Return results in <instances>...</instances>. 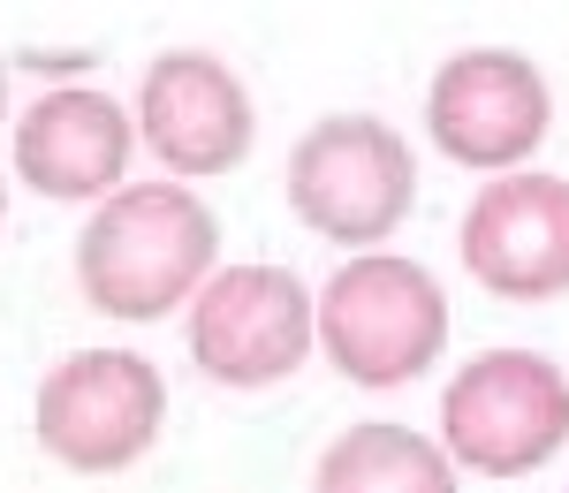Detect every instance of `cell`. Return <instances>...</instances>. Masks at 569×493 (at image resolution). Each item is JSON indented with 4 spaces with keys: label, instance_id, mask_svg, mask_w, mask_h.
I'll return each mask as SVG.
<instances>
[{
    "label": "cell",
    "instance_id": "obj_1",
    "mask_svg": "<svg viewBox=\"0 0 569 493\" xmlns=\"http://www.w3.org/2000/svg\"><path fill=\"white\" fill-rule=\"evenodd\" d=\"M220 273V221L190 182H122L77 235V289L99 319L152 326L198 304Z\"/></svg>",
    "mask_w": 569,
    "mask_h": 493
},
{
    "label": "cell",
    "instance_id": "obj_2",
    "mask_svg": "<svg viewBox=\"0 0 569 493\" xmlns=\"http://www.w3.org/2000/svg\"><path fill=\"white\" fill-rule=\"evenodd\" d=\"M281 198L289 213L335 243V251H388V235L410 221L418 198V152L410 137L380 122V114H319L281 168Z\"/></svg>",
    "mask_w": 569,
    "mask_h": 493
},
{
    "label": "cell",
    "instance_id": "obj_3",
    "mask_svg": "<svg viewBox=\"0 0 569 493\" xmlns=\"http://www.w3.org/2000/svg\"><path fill=\"white\" fill-rule=\"evenodd\" d=\"M448 350V289L402 251L342 259L319 289V358L350 388H410Z\"/></svg>",
    "mask_w": 569,
    "mask_h": 493
},
{
    "label": "cell",
    "instance_id": "obj_4",
    "mask_svg": "<svg viewBox=\"0 0 569 493\" xmlns=\"http://www.w3.org/2000/svg\"><path fill=\"white\" fill-rule=\"evenodd\" d=\"M440 449L479 479H531L569 449V372L539 350H479L440 388Z\"/></svg>",
    "mask_w": 569,
    "mask_h": 493
},
{
    "label": "cell",
    "instance_id": "obj_5",
    "mask_svg": "<svg viewBox=\"0 0 569 493\" xmlns=\"http://www.w3.org/2000/svg\"><path fill=\"white\" fill-rule=\"evenodd\" d=\"M182 342L213 388H236V395L281 388L319 350V289H305V273L273 259H236L198 289Z\"/></svg>",
    "mask_w": 569,
    "mask_h": 493
},
{
    "label": "cell",
    "instance_id": "obj_6",
    "mask_svg": "<svg viewBox=\"0 0 569 493\" xmlns=\"http://www.w3.org/2000/svg\"><path fill=\"white\" fill-rule=\"evenodd\" d=\"M39 449L77 479H114L152 455L168 425V380L137 350H69L31 395Z\"/></svg>",
    "mask_w": 569,
    "mask_h": 493
},
{
    "label": "cell",
    "instance_id": "obj_7",
    "mask_svg": "<svg viewBox=\"0 0 569 493\" xmlns=\"http://www.w3.org/2000/svg\"><path fill=\"white\" fill-rule=\"evenodd\" d=\"M555 130V91L517 46H463L426 84V144L471 175H517Z\"/></svg>",
    "mask_w": 569,
    "mask_h": 493
},
{
    "label": "cell",
    "instance_id": "obj_8",
    "mask_svg": "<svg viewBox=\"0 0 569 493\" xmlns=\"http://www.w3.org/2000/svg\"><path fill=\"white\" fill-rule=\"evenodd\" d=\"M137 144L168 168V182L236 175L259 144V107L243 77L206 46H168L137 77Z\"/></svg>",
    "mask_w": 569,
    "mask_h": 493
},
{
    "label": "cell",
    "instance_id": "obj_9",
    "mask_svg": "<svg viewBox=\"0 0 569 493\" xmlns=\"http://www.w3.org/2000/svg\"><path fill=\"white\" fill-rule=\"evenodd\" d=\"M456 259L486 296H509V304L569 296V175L547 168L493 175L463 205Z\"/></svg>",
    "mask_w": 569,
    "mask_h": 493
},
{
    "label": "cell",
    "instance_id": "obj_10",
    "mask_svg": "<svg viewBox=\"0 0 569 493\" xmlns=\"http://www.w3.org/2000/svg\"><path fill=\"white\" fill-rule=\"evenodd\" d=\"M137 114L99 84H53L16 114V175L53 205H99L130 182Z\"/></svg>",
    "mask_w": 569,
    "mask_h": 493
},
{
    "label": "cell",
    "instance_id": "obj_11",
    "mask_svg": "<svg viewBox=\"0 0 569 493\" xmlns=\"http://www.w3.org/2000/svg\"><path fill=\"white\" fill-rule=\"evenodd\" d=\"M311 493H456V463L418 425L372 417V425H350L319 449Z\"/></svg>",
    "mask_w": 569,
    "mask_h": 493
},
{
    "label": "cell",
    "instance_id": "obj_12",
    "mask_svg": "<svg viewBox=\"0 0 569 493\" xmlns=\"http://www.w3.org/2000/svg\"><path fill=\"white\" fill-rule=\"evenodd\" d=\"M91 61H99L91 46H61V53L53 46H16V69H39V77H84Z\"/></svg>",
    "mask_w": 569,
    "mask_h": 493
},
{
    "label": "cell",
    "instance_id": "obj_13",
    "mask_svg": "<svg viewBox=\"0 0 569 493\" xmlns=\"http://www.w3.org/2000/svg\"><path fill=\"white\" fill-rule=\"evenodd\" d=\"M0 114H8V61H0Z\"/></svg>",
    "mask_w": 569,
    "mask_h": 493
},
{
    "label": "cell",
    "instance_id": "obj_14",
    "mask_svg": "<svg viewBox=\"0 0 569 493\" xmlns=\"http://www.w3.org/2000/svg\"><path fill=\"white\" fill-rule=\"evenodd\" d=\"M0 228H8V190H0Z\"/></svg>",
    "mask_w": 569,
    "mask_h": 493
}]
</instances>
